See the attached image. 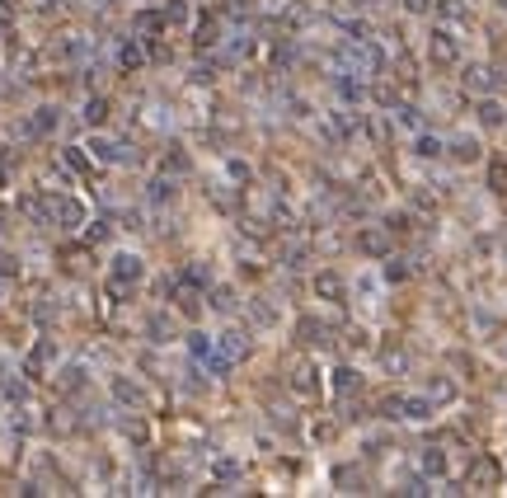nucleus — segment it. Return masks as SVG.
Returning a JSON list of instances; mask_svg holds the SVG:
<instances>
[{"label": "nucleus", "instance_id": "nucleus-3", "mask_svg": "<svg viewBox=\"0 0 507 498\" xmlns=\"http://www.w3.org/2000/svg\"><path fill=\"white\" fill-rule=\"evenodd\" d=\"M52 123H56V108H38V118H33V136H43V132H52Z\"/></svg>", "mask_w": 507, "mask_h": 498}, {"label": "nucleus", "instance_id": "nucleus-2", "mask_svg": "<svg viewBox=\"0 0 507 498\" xmlns=\"http://www.w3.org/2000/svg\"><path fill=\"white\" fill-rule=\"evenodd\" d=\"M56 221H61L66 231H76V226H80V203H71V198H56Z\"/></svg>", "mask_w": 507, "mask_h": 498}, {"label": "nucleus", "instance_id": "nucleus-5", "mask_svg": "<svg viewBox=\"0 0 507 498\" xmlns=\"http://www.w3.org/2000/svg\"><path fill=\"white\" fill-rule=\"evenodd\" d=\"M188 348H193L197 357H207V339H202V334H188Z\"/></svg>", "mask_w": 507, "mask_h": 498}, {"label": "nucleus", "instance_id": "nucleus-1", "mask_svg": "<svg viewBox=\"0 0 507 498\" xmlns=\"http://www.w3.org/2000/svg\"><path fill=\"white\" fill-rule=\"evenodd\" d=\"M136 278H141V263L132 254H118L113 259V282H136Z\"/></svg>", "mask_w": 507, "mask_h": 498}, {"label": "nucleus", "instance_id": "nucleus-6", "mask_svg": "<svg viewBox=\"0 0 507 498\" xmlns=\"http://www.w3.org/2000/svg\"><path fill=\"white\" fill-rule=\"evenodd\" d=\"M108 113V104H99V99H94V104H89V113H85V118H89V123H99V118H104Z\"/></svg>", "mask_w": 507, "mask_h": 498}, {"label": "nucleus", "instance_id": "nucleus-4", "mask_svg": "<svg viewBox=\"0 0 507 498\" xmlns=\"http://www.w3.org/2000/svg\"><path fill=\"white\" fill-rule=\"evenodd\" d=\"M164 14H169V19H174V24H184V19H188V10H184V0H174V5H169V10H164Z\"/></svg>", "mask_w": 507, "mask_h": 498}]
</instances>
